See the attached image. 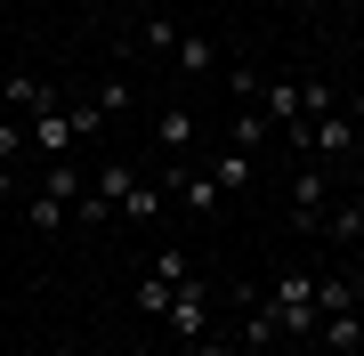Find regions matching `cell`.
<instances>
[{
  "instance_id": "cell-31",
  "label": "cell",
  "mask_w": 364,
  "mask_h": 356,
  "mask_svg": "<svg viewBox=\"0 0 364 356\" xmlns=\"http://www.w3.org/2000/svg\"><path fill=\"white\" fill-rule=\"evenodd\" d=\"M0 73H9V65H0Z\"/></svg>"
},
{
  "instance_id": "cell-29",
  "label": "cell",
  "mask_w": 364,
  "mask_h": 356,
  "mask_svg": "<svg viewBox=\"0 0 364 356\" xmlns=\"http://www.w3.org/2000/svg\"><path fill=\"white\" fill-rule=\"evenodd\" d=\"M267 9H299V0H267Z\"/></svg>"
},
{
  "instance_id": "cell-26",
  "label": "cell",
  "mask_w": 364,
  "mask_h": 356,
  "mask_svg": "<svg viewBox=\"0 0 364 356\" xmlns=\"http://www.w3.org/2000/svg\"><path fill=\"white\" fill-rule=\"evenodd\" d=\"M16 186H25V178H16V162H0V203H9Z\"/></svg>"
},
{
  "instance_id": "cell-9",
  "label": "cell",
  "mask_w": 364,
  "mask_h": 356,
  "mask_svg": "<svg viewBox=\"0 0 364 356\" xmlns=\"http://www.w3.org/2000/svg\"><path fill=\"white\" fill-rule=\"evenodd\" d=\"M275 340H284V324H275V308L259 300V291H243V340H235V348H275Z\"/></svg>"
},
{
  "instance_id": "cell-21",
  "label": "cell",
  "mask_w": 364,
  "mask_h": 356,
  "mask_svg": "<svg viewBox=\"0 0 364 356\" xmlns=\"http://www.w3.org/2000/svg\"><path fill=\"white\" fill-rule=\"evenodd\" d=\"M138 41H146V49H178V25H170V16H146Z\"/></svg>"
},
{
  "instance_id": "cell-14",
  "label": "cell",
  "mask_w": 364,
  "mask_h": 356,
  "mask_svg": "<svg viewBox=\"0 0 364 356\" xmlns=\"http://www.w3.org/2000/svg\"><path fill=\"white\" fill-rule=\"evenodd\" d=\"M25 227H33V235H57V227H65V203L33 186V195H25Z\"/></svg>"
},
{
  "instance_id": "cell-12",
  "label": "cell",
  "mask_w": 364,
  "mask_h": 356,
  "mask_svg": "<svg viewBox=\"0 0 364 356\" xmlns=\"http://www.w3.org/2000/svg\"><path fill=\"white\" fill-rule=\"evenodd\" d=\"M170 65H178V73H210V65H219V49H210L203 33H178V49H170Z\"/></svg>"
},
{
  "instance_id": "cell-28",
  "label": "cell",
  "mask_w": 364,
  "mask_h": 356,
  "mask_svg": "<svg viewBox=\"0 0 364 356\" xmlns=\"http://www.w3.org/2000/svg\"><path fill=\"white\" fill-rule=\"evenodd\" d=\"M332 9H348V16H364V0H332Z\"/></svg>"
},
{
  "instance_id": "cell-1",
  "label": "cell",
  "mask_w": 364,
  "mask_h": 356,
  "mask_svg": "<svg viewBox=\"0 0 364 356\" xmlns=\"http://www.w3.org/2000/svg\"><path fill=\"white\" fill-rule=\"evenodd\" d=\"M210 308H219V291H210V276H186L178 291H170V308H162L170 340H178V348H195L203 332H210Z\"/></svg>"
},
{
  "instance_id": "cell-6",
  "label": "cell",
  "mask_w": 364,
  "mask_h": 356,
  "mask_svg": "<svg viewBox=\"0 0 364 356\" xmlns=\"http://www.w3.org/2000/svg\"><path fill=\"white\" fill-rule=\"evenodd\" d=\"M49 106H57L49 81H33V73H0V114H49Z\"/></svg>"
},
{
  "instance_id": "cell-13",
  "label": "cell",
  "mask_w": 364,
  "mask_h": 356,
  "mask_svg": "<svg viewBox=\"0 0 364 356\" xmlns=\"http://www.w3.org/2000/svg\"><path fill=\"white\" fill-rule=\"evenodd\" d=\"M162 211H170V195H162L154 178H138L130 195H122V219H162Z\"/></svg>"
},
{
  "instance_id": "cell-5",
  "label": "cell",
  "mask_w": 364,
  "mask_h": 356,
  "mask_svg": "<svg viewBox=\"0 0 364 356\" xmlns=\"http://www.w3.org/2000/svg\"><path fill=\"white\" fill-rule=\"evenodd\" d=\"M316 332H324L332 356H356V348H364V300H356V308H324V316H316Z\"/></svg>"
},
{
  "instance_id": "cell-17",
  "label": "cell",
  "mask_w": 364,
  "mask_h": 356,
  "mask_svg": "<svg viewBox=\"0 0 364 356\" xmlns=\"http://www.w3.org/2000/svg\"><path fill=\"white\" fill-rule=\"evenodd\" d=\"M324 235L332 243H364V211H356V203H332V211H324Z\"/></svg>"
},
{
  "instance_id": "cell-30",
  "label": "cell",
  "mask_w": 364,
  "mask_h": 356,
  "mask_svg": "<svg viewBox=\"0 0 364 356\" xmlns=\"http://www.w3.org/2000/svg\"><path fill=\"white\" fill-rule=\"evenodd\" d=\"M130 356H154V348H130Z\"/></svg>"
},
{
  "instance_id": "cell-16",
  "label": "cell",
  "mask_w": 364,
  "mask_h": 356,
  "mask_svg": "<svg viewBox=\"0 0 364 356\" xmlns=\"http://www.w3.org/2000/svg\"><path fill=\"white\" fill-rule=\"evenodd\" d=\"M90 186H97V195H105V203L122 211V195L138 186V171H130V162H105V171H90Z\"/></svg>"
},
{
  "instance_id": "cell-8",
  "label": "cell",
  "mask_w": 364,
  "mask_h": 356,
  "mask_svg": "<svg viewBox=\"0 0 364 356\" xmlns=\"http://www.w3.org/2000/svg\"><path fill=\"white\" fill-rule=\"evenodd\" d=\"M41 195H57V203H65V219H73V195H81V186H90V171H81V162L65 154V162H41Z\"/></svg>"
},
{
  "instance_id": "cell-22",
  "label": "cell",
  "mask_w": 364,
  "mask_h": 356,
  "mask_svg": "<svg viewBox=\"0 0 364 356\" xmlns=\"http://www.w3.org/2000/svg\"><path fill=\"white\" fill-rule=\"evenodd\" d=\"M25 146H33V138H25V122H9V114H0V162H16Z\"/></svg>"
},
{
  "instance_id": "cell-25",
  "label": "cell",
  "mask_w": 364,
  "mask_h": 356,
  "mask_svg": "<svg viewBox=\"0 0 364 356\" xmlns=\"http://www.w3.org/2000/svg\"><path fill=\"white\" fill-rule=\"evenodd\" d=\"M186 356H243V348H235V340H210V332H203V340L186 348Z\"/></svg>"
},
{
  "instance_id": "cell-18",
  "label": "cell",
  "mask_w": 364,
  "mask_h": 356,
  "mask_svg": "<svg viewBox=\"0 0 364 356\" xmlns=\"http://www.w3.org/2000/svg\"><path fill=\"white\" fill-rule=\"evenodd\" d=\"M105 219H122V211L97 195V186H81V195H73V227H105Z\"/></svg>"
},
{
  "instance_id": "cell-27",
  "label": "cell",
  "mask_w": 364,
  "mask_h": 356,
  "mask_svg": "<svg viewBox=\"0 0 364 356\" xmlns=\"http://www.w3.org/2000/svg\"><path fill=\"white\" fill-rule=\"evenodd\" d=\"M340 114H348V122H356V130H364V90H356V97H348V106H340Z\"/></svg>"
},
{
  "instance_id": "cell-20",
  "label": "cell",
  "mask_w": 364,
  "mask_h": 356,
  "mask_svg": "<svg viewBox=\"0 0 364 356\" xmlns=\"http://www.w3.org/2000/svg\"><path fill=\"white\" fill-rule=\"evenodd\" d=\"M90 106H97L105 122H114L122 106H130V73H105V81H97V97H90Z\"/></svg>"
},
{
  "instance_id": "cell-2",
  "label": "cell",
  "mask_w": 364,
  "mask_h": 356,
  "mask_svg": "<svg viewBox=\"0 0 364 356\" xmlns=\"http://www.w3.org/2000/svg\"><path fill=\"white\" fill-rule=\"evenodd\" d=\"M267 308H275L284 332H316V276L308 267H284V276L267 284Z\"/></svg>"
},
{
  "instance_id": "cell-19",
  "label": "cell",
  "mask_w": 364,
  "mask_h": 356,
  "mask_svg": "<svg viewBox=\"0 0 364 356\" xmlns=\"http://www.w3.org/2000/svg\"><path fill=\"white\" fill-rule=\"evenodd\" d=\"M170 291H178V284H162V276H138L130 308H138V316H162V308H170Z\"/></svg>"
},
{
  "instance_id": "cell-4",
  "label": "cell",
  "mask_w": 364,
  "mask_h": 356,
  "mask_svg": "<svg viewBox=\"0 0 364 356\" xmlns=\"http://www.w3.org/2000/svg\"><path fill=\"white\" fill-rule=\"evenodd\" d=\"M25 138H33V154H41V162H65V154H73V114H65V106L33 114V122H25Z\"/></svg>"
},
{
  "instance_id": "cell-7",
  "label": "cell",
  "mask_w": 364,
  "mask_h": 356,
  "mask_svg": "<svg viewBox=\"0 0 364 356\" xmlns=\"http://www.w3.org/2000/svg\"><path fill=\"white\" fill-rule=\"evenodd\" d=\"M356 138H364V130H356L348 114H316V122H308V154H324V162H332V154H348Z\"/></svg>"
},
{
  "instance_id": "cell-11",
  "label": "cell",
  "mask_w": 364,
  "mask_h": 356,
  "mask_svg": "<svg viewBox=\"0 0 364 356\" xmlns=\"http://www.w3.org/2000/svg\"><path fill=\"white\" fill-rule=\"evenodd\" d=\"M210 186H219V195H243V186H259V162H251V154H235V146H227V154L210 162Z\"/></svg>"
},
{
  "instance_id": "cell-10",
  "label": "cell",
  "mask_w": 364,
  "mask_h": 356,
  "mask_svg": "<svg viewBox=\"0 0 364 356\" xmlns=\"http://www.w3.org/2000/svg\"><path fill=\"white\" fill-rule=\"evenodd\" d=\"M154 146H162L170 162H186V146H195V114H186V106H170V114H154Z\"/></svg>"
},
{
  "instance_id": "cell-23",
  "label": "cell",
  "mask_w": 364,
  "mask_h": 356,
  "mask_svg": "<svg viewBox=\"0 0 364 356\" xmlns=\"http://www.w3.org/2000/svg\"><path fill=\"white\" fill-rule=\"evenodd\" d=\"M154 276H162V284H186V276H195V259H186V251H162Z\"/></svg>"
},
{
  "instance_id": "cell-24",
  "label": "cell",
  "mask_w": 364,
  "mask_h": 356,
  "mask_svg": "<svg viewBox=\"0 0 364 356\" xmlns=\"http://www.w3.org/2000/svg\"><path fill=\"white\" fill-rule=\"evenodd\" d=\"M227 90H235V97H259L267 81H259V65H227Z\"/></svg>"
},
{
  "instance_id": "cell-15",
  "label": "cell",
  "mask_w": 364,
  "mask_h": 356,
  "mask_svg": "<svg viewBox=\"0 0 364 356\" xmlns=\"http://www.w3.org/2000/svg\"><path fill=\"white\" fill-rule=\"evenodd\" d=\"M267 130H275L267 114H235V130H227V146H235V154H259V146H267Z\"/></svg>"
},
{
  "instance_id": "cell-3",
  "label": "cell",
  "mask_w": 364,
  "mask_h": 356,
  "mask_svg": "<svg viewBox=\"0 0 364 356\" xmlns=\"http://www.w3.org/2000/svg\"><path fill=\"white\" fill-rule=\"evenodd\" d=\"M284 211H291V227H299V235H316V227H324V211H332V203H324V171H316V162L284 186Z\"/></svg>"
}]
</instances>
